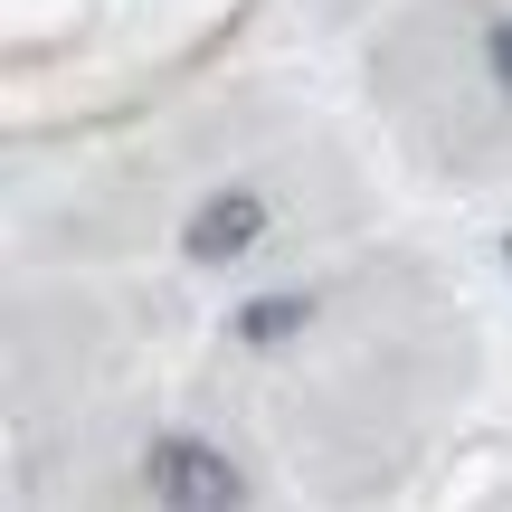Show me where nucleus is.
Instances as JSON below:
<instances>
[{"label": "nucleus", "instance_id": "nucleus-1", "mask_svg": "<svg viewBox=\"0 0 512 512\" xmlns=\"http://www.w3.org/2000/svg\"><path fill=\"white\" fill-rule=\"evenodd\" d=\"M152 494L162 503H238V475H228L209 446L171 437V446H152Z\"/></svg>", "mask_w": 512, "mask_h": 512}, {"label": "nucleus", "instance_id": "nucleus-2", "mask_svg": "<svg viewBox=\"0 0 512 512\" xmlns=\"http://www.w3.org/2000/svg\"><path fill=\"white\" fill-rule=\"evenodd\" d=\"M256 228H266V200H256V190H228V200H209L200 219H190V256H200V266H228V256L256 247Z\"/></svg>", "mask_w": 512, "mask_h": 512}, {"label": "nucleus", "instance_id": "nucleus-4", "mask_svg": "<svg viewBox=\"0 0 512 512\" xmlns=\"http://www.w3.org/2000/svg\"><path fill=\"white\" fill-rule=\"evenodd\" d=\"M484 57H494V76L512 86V29H494V38H484Z\"/></svg>", "mask_w": 512, "mask_h": 512}, {"label": "nucleus", "instance_id": "nucleus-3", "mask_svg": "<svg viewBox=\"0 0 512 512\" xmlns=\"http://www.w3.org/2000/svg\"><path fill=\"white\" fill-rule=\"evenodd\" d=\"M294 323H304V304H247V342H275Z\"/></svg>", "mask_w": 512, "mask_h": 512}, {"label": "nucleus", "instance_id": "nucleus-5", "mask_svg": "<svg viewBox=\"0 0 512 512\" xmlns=\"http://www.w3.org/2000/svg\"><path fill=\"white\" fill-rule=\"evenodd\" d=\"M503 256H512V238H503Z\"/></svg>", "mask_w": 512, "mask_h": 512}]
</instances>
